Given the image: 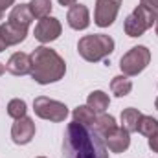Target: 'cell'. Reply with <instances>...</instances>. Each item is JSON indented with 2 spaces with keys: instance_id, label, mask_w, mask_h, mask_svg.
Here are the masks:
<instances>
[{
  "instance_id": "1",
  "label": "cell",
  "mask_w": 158,
  "mask_h": 158,
  "mask_svg": "<svg viewBox=\"0 0 158 158\" xmlns=\"http://www.w3.org/2000/svg\"><path fill=\"white\" fill-rule=\"evenodd\" d=\"M63 155L64 158H109V149L94 127L72 121L64 131Z\"/></svg>"
},
{
  "instance_id": "2",
  "label": "cell",
  "mask_w": 158,
  "mask_h": 158,
  "mask_svg": "<svg viewBox=\"0 0 158 158\" xmlns=\"http://www.w3.org/2000/svg\"><path fill=\"white\" fill-rule=\"evenodd\" d=\"M31 72L30 76L39 85H50L64 77L66 63L64 59L48 46H37L31 52Z\"/></svg>"
},
{
  "instance_id": "3",
  "label": "cell",
  "mask_w": 158,
  "mask_h": 158,
  "mask_svg": "<svg viewBox=\"0 0 158 158\" xmlns=\"http://www.w3.org/2000/svg\"><path fill=\"white\" fill-rule=\"evenodd\" d=\"M114 46H116V42L112 37H109L105 33H92V35H85L79 39L77 52L85 61L99 63L114 52Z\"/></svg>"
},
{
  "instance_id": "4",
  "label": "cell",
  "mask_w": 158,
  "mask_h": 158,
  "mask_svg": "<svg viewBox=\"0 0 158 158\" xmlns=\"http://www.w3.org/2000/svg\"><path fill=\"white\" fill-rule=\"evenodd\" d=\"M149 63H151L149 48L147 46H134L119 59V68H121L123 76L132 77V76H138L140 72H143Z\"/></svg>"
},
{
  "instance_id": "5",
  "label": "cell",
  "mask_w": 158,
  "mask_h": 158,
  "mask_svg": "<svg viewBox=\"0 0 158 158\" xmlns=\"http://www.w3.org/2000/svg\"><path fill=\"white\" fill-rule=\"evenodd\" d=\"M156 22V15L153 11H149L143 6H138L127 19L123 24V30L129 37H142L153 24Z\"/></svg>"
},
{
  "instance_id": "6",
  "label": "cell",
  "mask_w": 158,
  "mask_h": 158,
  "mask_svg": "<svg viewBox=\"0 0 158 158\" xmlns=\"http://www.w3.org/2000/svg\"><path fill=\"white\" fill-rule=\"evenodd\" d=\"M33 110L35 114L42 119H50V121H64L68 116V107L57 99H50L46 96H39L33 101Z\"/></svg>"
},
{
  "instance_id": "7",
  "label": "cell",
  "mask_w": 158,
  "mask_h": 158,
  "mask_svg": "<svg viewBox=\"0 0 158 158\" xmlns=\"http://www.w3.org/2000/svg\"><path fill=\"white\" fill-rule=\"evenodd\" d=\"M121 7V0H96L94 22L99 28H109L114 24L118 11Z\"/></svg>"
},
{
  "instance_id": "8",
  "label": "cell",
  "mask_w": 158,
  "mask_h": 158,
  "mask_svg": "<svg viewBox=\"0 0 158 158\" xmlns=\"http://www.w3.org/2000/svg\"><path fill=\"white\" fill-rule=\"evenodd\" d=\"M61 31H63V26H61L59 19H55V17H44V19H40L39 22L35 24L33 35H35V39L39 40V42L46 44V42H52V40L59 39Z\"/></svg>"
},
{
  "instance_id": "9",
  "label": "cell",
  "mask_w": 158,
  "mask_h": 158,
  "mask_svg": "<svg viewBox=\"0 0 158 158\" xmlns=\"http://www.w3.org/2000/svg\"><path fill=\"white\" fill-rule=\"evenodd\" d=\"M35 136V123L33 119L24 116V118L15 119V123L11 125V138L17 145H26L33 140Z\"/></svg>"
},
{
  "instance_id": "10",
  "label": "cell",
  "mask_w": 158,
  "mask_h": 158,
  "mask_svg": "<svg viewBox=\"0 0 158 158\" xmlns=\"http://www.w3.org/2000/svg\"><path fill=\"white\" fill-rule=\"evenodd\" d=\"M103 140H105V145H107V149L110 153L119 155V153L129 149V145H131V132L125 131L123 127H116L110 132H107L103 136Z\"/></svg>"
},
{
  "instance_id": "11",
  "label": "cell",
  "mask_w": 158,
  "mask_h": 158,
  "mask_svg": "<svg viewBox=\"0 0 158 158\" xmlns=\"http://www.w3.org/2000/svg\"><path fill=\"white\" fill-rule=\"evenodd\" d=\"M66 20H68V26L72 30H86L90 26V13H88V7L83 6V4H74L70 6L68 13H66Z\"/></svg>"
},
{
  "instance_id": "12",
  "label": "cell",
  "mask_w": 158,
  "mask_h": 158,
  "mask_svg": "<svg viewBox=\"0 0 158 158\" xmlns=\"http://www.w3.org/2000/svg\"><path fill=\"white\" fill-rule=\"evenodd\" d=\"M6 70L13 76H26V74L31 72V57L24 52H15L9 57V61L6 64Z\"/></svg>"
},
{
  "instance_id": "13",
  "label": "cell",
  "mask_w": 158,
  "mask_h": 158,
  "mask_svg": "<svg viewBox=\"0 0 158 158\" xmlns=\"http://www.w3.org/2000/svg\"><path fill=\"white\" fill-rule=\"evenodd\" d=\"M26 35H28V28L17 26V24H13L9 20L4 22V24H0V37L4 39V42L7 46H15V44L22 42V40L26 39Z\"/></svg>"
},
{
  "instance_id": "14",
  "label": "cell",
  "mask_w": 158,
  "mask_h": 158,
  "mask_svg": "<svg viewBox=\"0 0 158 158\" xmlns=\"http://www.w3.org/2000/svg\"><path fill=\"white\" fill-rule=\"evenodd\" d=\"M9 22L17 24V26H22V28H30V24L33 22V15L30 11V6L28 4H19L11 9L9 13Z\"/></svg>"
},
{
  "instance_id": "15",
  "label": "cell",
  "mask_w": 158,
  "mask_h": 158,
  "mask_svg": "<svg viewBox=\"0 0 158 158\" xmlns=\"http://www.w3.org/2000/svg\"><path fill=\"white\" fill-rule=\"evenodd\" d=\"M109 94H105L103 90H94L88 98H86V105L96 112V114H103L107 109H109Z\"/></svg>"
},
{
  "instance_id": "16",
  "label": "cell",
  "mask_w": 158,
  "mask_h": 158,
  "mask_svg": "<svg viewBox=\"0 0 158 158\" xmlns=\"http://www.w3.org/2000/svg\"><path fill=\"white\" fill-rule=\"evenodd\" d=\"M142 118V112L134 107H129L121 112V127L129 132H136L138 129V121Z\"/></svg>"
},
{
  "instance_id": "17",
  "label": "cell",
  "mask_w": 158,
  "mask_h": 158,
  "mask_svg": "<svg viewBox=\"0 0 158 158\" xmlns=\"http://www.w3.org/2000/svg\"><path fill=\"white\" fill-rule=\"evenodd\" d=\"M110 90H112L114 96L125 98L132 90V81L129 79V76H116V77H112V81H110Z\"/></svg>"
},
{
  "instance_id": "18",
  "label": "cell",
  "mask_w": 158,
  "mask_h": 158,
  "mask_svg": "<svg viewBox=\"0 0 158 158\" xmlns=\"http://www.w3.org/2000/svg\"><path fill=\"white\" fill-rule=\"evenodd\" d=\"M118 125H116V119L114 116H110V114H98L96 116V121H94V129H96V132L103 138L107 132H110L112 129H116Z\"/></svg>"
},
{
  "instance_id": "19",
  "label": "cell",
  "mask_w": 158,
  "mask_h": 158,
  "mask_svg": "<svg viewBox=\"0 0 158 158\" xmlns=\"http://www.w3.org/2000/svg\"><path fill=\"white\" fill-rule=\"evenodd\" d=\"M74 121L83 123V125H88V127H94V121H96V112L88 107V105H79L77 109H74Z\"/></svg>"
},
{
  "instance_id": "20",
  "label": "cell",
  "mask_w": 158,
  "mask_h": 158,
  "mask_svg": "<svg viewBox=\"0 0 158 158\" xmlns=\"http://www.w3.org/2000/svg\"><path fill=\"white\" fill-rule=\"evenodd\" d=\"M30 11L33 15V19H44V17H50L53 6H52V0H31L30 4Z\"/></svg>"
},
{
  "instance_id": "21",
  "label": "cell",
  "mask_w": 158,
  "mask_h": 158,
  "mask_svg": "<svg viewBox=\"0 0 158 158\" xmlns=\"http://www.w3.org/2000/svg\"><path fill=\"white\" fill-rule=\"evenodd\" d=\"M140 134H143V136H153V134H156L158 132V119L153 118V116H145V114H142V118L138 121V129H136Z\"/></svg>"
},
{
  "instance_id": "22",
  "label": "cell",
  "mask_w": 158,
  "mask_h": 158,
  "mask_svg": "<svg viewBox=\"0 0 158 158\" xmlns=\"http://www.w3.org/2000/svg\"><path fill=\"white\" fill-rule=\"evenodd\" d=\"M26 101L20 99V98H15L7 103V116H11L13 119H19V118H24L26 116Z\"/></svg>"
},
{
  "instance_id": "23",
  "label": "cell",
  "mask_w": 158,
  "mask_h": 158,
  "mask_svg": "<svg viewBox=\"0 0 158 158\" xmlns=\"http://www.w3.org/2000/svg\"><path fill=\"white\" fill-rule=\"evenodd\" d=\"M140 6L147 7L149 11H153L155 15H158V0H140Z\"/></svg>"
},
{
  "instance_id": "24",
  "label": "cell",
  "mask_w": 158,
  "mask_h": 158,
  "mask_svg": "<svg viewBox=\"0 0 158 158\" xmlns=\"http://www.w3.org/2000/svg\"><path fill=\"white\" fill-rule=\"evenodd\" d=\"M13 4H15V0H0V20L4 19L6 9H7L9 6H13Z\"/></svg>"
},
{
  "instance_id": "25",
  "label": "cell",
  "mask_w": 158,
  "mask_h": 158,
  "mask_svg": "<svg viewBox=\"0 0 158 158\" xmlns=\"http://www.w3.org/2000/svg\"><path fill=\"white\" fill-rule=\"evenodd\" d=\"M149 149L153 153H158V132L153 134V136H149Z\"/></svg>"
},
{
  "instance_id": "26",
  "label": "cell",
  "mask_w": 158,
  "mask_h": 158,
  "mask_svg": "<svg viewBox=\"0 0 158 158\" xmlns=\"http://www.w3.org/2000/svg\"><path fill=\"white\" fill-rule=\"evenodd\" d=\"M59 4L61 6H74V4H77V0H59Z\"/></svg>"
},
{
  "instance_id": "27",
  "label": "cell",
  "mask_w": 158,
  "mask_h": 158,
  "mask_svg": "<svg viewBox=\"0 0 158 158\" xmlns=\"http://www.w3.org/2000/svg\"><path fill=\"white\" fill-rule=\"evenodd\" d=\"M6 50H7V44L4 42V39H2V37H0V53H2V52H6Z\"/></svg>"
},
{
  "instance_id": "28",
  "label": "cell",
  "mask_w": 158,
  "mask_h": 158,
  "mask_svg": "<svg viewBox=\"0 0 158 158\" xmlns=\"http://www.w3.org/2000/svg\"><path fill=\"white\" fill-rule=\"evenodd\" d=\"M4 72H6V66H4V64H2V63H0V76H2V74H4Z\"/></svg>"
},
{
  "instance_id": "29",
  "label": "cell",
  "mask_w": 158,
  "mask_h": 158,
  "mask_svg": "<svg viewBox=\"0 0 158 158\" xmlns=\"http://www.w3.org/2000/svg\"><path fill=\"white\" fill-rule=\"evenodd\" d=\"M156 26H155V30H156V35H158V15H156V22H155Z\"/></svg>"
},
{
  "instance_id": "30",
  "label": "cell",
  "mask_w": 158,
  "mask_h": 158,
  "mask_svg": "<svg viewBox=\"0 0 158 158\" xmlns=\"http://www.w3.org/2000/svg\"><path fill=\"white\" fill-rule=\"evenodd\" d=\"M155 107H156V110H158V98L155 99Z\"/></svg>"
},
{
  "instance_id": "31",
  "label": "cell",
  "mask_w": 158,
  "mask_h": 158,
  "mask_svg": "<svg viewBox=\"0 0 158 158\" xmlns=\"http://www.w3.org/2000/svg\"><path fill=\"white\" fill-rule=\"evenodd\" d=\"M37 158H46V156H37Z\"/></svg>"
}]
</instances>
